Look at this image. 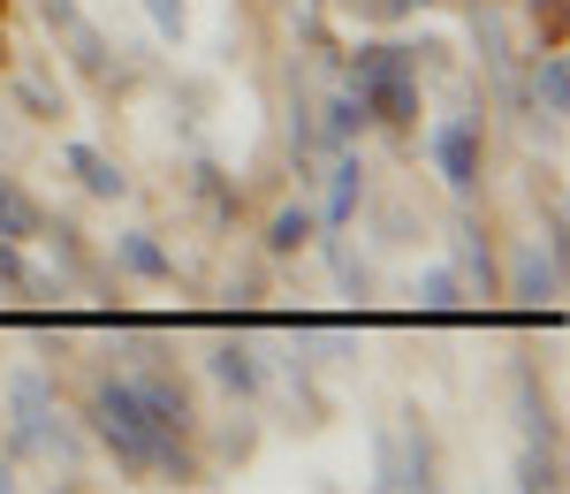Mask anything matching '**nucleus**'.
Returning <instances> with one entry per match:
<instances>
[{"mask_svg":"<svg viewBox=\"0 0 570 494\" xmlns=\"http://www.w3.org/2000/svg\"><path fill=\"white\" fill-rule=\"evenodd\" d=\"M91 426L122 464L153 472V464H176V442L190 426V396L176 381H99L91 388Z\"/></svg>","mask_w":570,"mask_h":494,"instance_id":"f257e3e1","label":"nucleus"},{"mask_svg":"<svg viewBox=\"0 0 570 494\" xmlns=\"http://www.w3.org/2000/svg\"><path fill=\"white\" fill-rule=\"evenodd\" d=\"M351 91H357V107H365V122L403 130V122L419 115V61H411L403 46H357Z\"/></svg>","mask_w":570,"mask_h":494,"instance_id":"f03ea898","label":"nucleus"},{"mask_svg":"<svg viewBox=\"0 0 570 494\" xmlns=\"http://www.w3.org/2000/svg\"><path fill=\"white\" fill-rule=\"evenodd\" d=\"M8 411H16V442L31 456L61 449V411H53V388H46L39 373H16V381H8Z\"/></svg>","mask_w":570,"mask_h":494,"instance_id":"7ed1b4c3","label":"nucleus"},{"mask_svg":"<svg viewBox=\"0 0 570 494\" xmlns=\"http://www.w3.org/2000/svg\"><path fill=\"white\" fill-rule=\"evenodd\" d=\"M434 168L449 190H472L480 182V115H449L434 130Z\"/></svg>","mask_w":570,"mask_h":494,"instance_id":"20e7f679","label":"nucleus"},{"mask_svg":"<svg viewBox=\"0 0 570 494\" xmlns=\"http://www.w3.org/2000/svg\"><path fill=\"white\" fill-rule=\"evenodd\" d=\"M510 297L518 305H563V244H525L518 267H510Z\"/></svg>","mask_w":570,"mask_h":494,"instance_id":"39448f33","label":"nucleus"},{"mask_svg":"<svg viewBox=\"0 0 570 494\" xmlns=\"http://www.w3.org/2000/svg\"><path fill=\"white\" fill-rule=\"evenodd\" d=\"M532 107L548 115V122H563L570 115V61L548 46V53H532Z\"/></svg>","mask_w":570,"mask_h":494,"instance_id":"423d86ee","label":"nucleus"},{"mask_svg":"<svg viewBox=\"0 0 570 494\" xmlns=\"http://www.w3.org/2000/svg\"><path fill=\"white\" fill-rule=\"evenodd\" d=\"M69 176L85 182L91 198H122V190H130V182H122V168H115L99 145H69Z\"/></svg>","mask_w":570,"mask_h":494,"instance_id":"0eeeda50","label":"nucleus"},{"mask_svg":"<svg viewBox=\"0 0 570 494\" xmlns=\"http://www.w3.org/2000/svg\"><path fill=\"white\" fill-rule=\"evenodd\" d=\"M206 365H214V381L220 388H236V396H259V358H252V350H244V343H214V350H206Z\"/></svg>","mask_w":570,"mask_h":494,"instance_id":"6e6552de","label":"nucleus"},{"mask_svg":"<svg viewBox=\"0 0 570 494\" xmlns=\"http://www.w3.org/2000/svg\"><path fill=\"white\" fill-rule=\"evenodd\" d=\"M381 487H426V442L411 449L403 434H381Z\"/></svg>","mask_w":570,"mask_h":494,"instance_id":"1a4fd4ad","label":"nucleus"},{"mask_svg":"<svg viewBox=\"0 0 570 494\" xmlns=\"http://www.w3.org/2000/svg\"><path fill=\"white\" fill-rule=\"evenodd\" d=\"M411 297H419L426 313H464V305H472V281H464L456 267H426V274H419V289H411Z\"/></svg>","mask_w":570,"mask_h":494,"instance_id":"9d476101","label":"nucleus"},{"mask_svg":"<svg viewBox=\"0 0 570 494\" xmlns=\"http://www.w3.org/2000/svg\"><path fill=\"white\" fill-rule=\"evenodd\" d=\"M357 198H365V168H357L351 152H343V160H335V168H327V221L343 228L357 214Z\"/></svg>","mask_w":570,"mask_h":494,"instance_id":"9b49d317","label":"nucleus"},{"mask_svg":"<svg viewBox=\"0 0 570 494\" xmlns=\"http://www.w3.org/2000/svg\"><path fill=\"white\" fill-rule=\"evenodd\" d=\"M0 236H8V244H31V236H39V206H31L8 176H0Z\"/></svg>","mask_w":570,"mask_h":494,"instance_id":"f8f14e48","label":"nucleus"},{"mask_svg":"<svg viewBox=\"0 0 570 494\" xmlns=\"http://www.w3.org/2000/svg\"><path fill=\"white\" fill-rule=\"evenodd\" d=\"M115 259H122L130 274H145V281H160V274H168V251H160V244H153L145 228H130V236H115Z\"/></svg>","mask_w":570,"mask_h":494,"instance_id":"ddd939ff","label":"nucleus"},{"mask_svg":"<svg viewBox=\"0 0 570 494\" xmlns=\"http://www.w3.org/2000/svg\"><path fill=\"white\" fill-rule=\"evenodd\" d=\"M0 281H8L16 297H31V305H39L46 289H53L46 274H31V267H23V244H8V236H0Z\"/></svg>","mask_w":570,"mask_h":494,"instance_id":"4468645a","label":"nucleus"},{"mask_svg":"<svg viewBox=\"0 0 570 494\" xmlns=\"http://www.w3.org/2000/svg\"><path fill=\"white\" fill-rule=\"evenodd\" d=\"M320 115H327V145H351V137L365 130V107H357V91H335Z\"/></svg>","mask_w":570,"mask_h":494,"instance_id":"2eb2a0df","label":"nucleus"},{"mask_svg":"<svg viewBox=\"0 0 570 494\" xmlns=\"http://www.w3.org/2000/svg\"><path fill=\"white\" fill-rule=\"evenodd\" d=\"M297 244H312V214H305V206L274 214V228H266V251H297Z\"/></svg>","mask_w":570,"mask_h":494,"instance_id":"dca6fc26","label":"nucleus"},{"mask_svg":"<svg viewBox=\"0 0 570 494\" xmlns=\"http://www.w3.org/2000/svg\"><path fill=\"white\" fill-rule=\"evenodd\" d=\"M145 16H153L160 39H183L190 31V0H145Z\"/></svg>","mask_w":570,"mask_h":494,"instance_id":"f3484780","label":"nucleus"},{"mask_svg":"<svg viewBox=\"0 0 570 494\" xmlns=\"http://www.w3.org/2000/svg\"><path fill=\"white\" fill-rule=\"evenodd\" d=\"M456 274H464V281H480V289H487V244L472 236V228H456Z\"/></svg>","mask_w":570,"mask_h":494,"instance_id":"a211bd4d","label":"nucleus"},{"mask_svg":"<svg viewBox=\"0 0 570 494\" xmlns=\"http://www.w3.org/2000/svg\"><path fill=\"white\" fill-rule=\"evenodd\" d=\"M357 16H373V23H395V16H411L419 0H351Z\"/></svg>","mask_w":570,"mask_h":494,"instance_id":"6ab92c4d","label":"nucleus"}]
</instances>
